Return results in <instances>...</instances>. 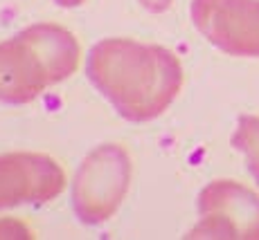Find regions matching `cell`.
<instances>
[{
    "label": "cell",
    "instance_id": "cell-1",
    "mask_svg": "<svg viewBox=\"0 0 259 240\" xmlns=\"http://www.w3.org/2000/svg\"><path fill=\"white\" fill-rule=\"evenodd\" d=\"M86 77L126 122L158 119L183 88V66L171 49L131 38H104L88 49Z\"/></svg>",
    "mask_w": 259,
    "mask_h": 240
},
{
    "label": "cell",
    "instance_id": "cell-2",
    "mask_svg": "<svg viewBox=\"0 0 259 240\" xmlns=\"http://www.w3.org/2000/svg\"><path fill=\"white\" fill-rule=\"evenodd\" d=\"M81 49L61 25L36 23L0 43V103L23 106L79 68Z\"/></svg>",
    "mask_w": 259,
    "mask_h": 240
},
{
    "label": "cell",
    "instance_id": "cell-3",
    "mask_svg": "<svg viewBox=\"0 0 259 240\" xmlns=\"http://www.w3.org/2000/svg\"><path fill=\"white\" fill-rule=\"evenodd\" d=\"M133 162L119 144H99L81 159L70 184V204L88 227L108 222L122 207L131 187Z\"/></svg>",
    "mask_w": 259,
    "mask_h": 240
},
{
    "label": "cell",
    "instance_id": "cell-4",
    "mask_svg": "<svg viewBox=\"0 0 259 240\" xmlns=\"http://www.w3.org/2000/svg\"><path fill=\"white\" fill-rule=\"evenodd\" d=\"M198 224L187 238L259 240V193L235 179H214L198 193Z\"/></svg>",
    "mask_w": 259,
    "mask_h": 240
},
{
    "label": "cell",
    "instance_id": "cell-5",
    "mask_svg": "<svg viewBox=\"0 0 259 240\" xmlns=\"http://www.w3.org/2000/svg\"><path fill=\"white\" fill-rule=\"evenodd\" d=\"M192 21L221 52L259 58V0H192Z\"/></svg>",
    "mask_w": 259,
    "mask_h": 240
},
{
    "label": "cell",
    "instance_id": "cell-6",
    "mask_svg": "<svg viewBox=\"0 0 259 240\" xmlns=\"http://www.w3.org/2000/svg\"><path fill=\"white\" fill-rule=\"evenodd\" d=\"M66 189L61 164L46 153L0 155V209L21 204L41 207L57 200Z\"/></svg>",
    "mask_w": 259,
    "mask_h": 240
},
{
    "label": "cell",
    "instance_id": "cell-7",
    "mask_svg": "<svg viewBox=\"0 0 259 240\" xmlns=\"http://www.w3.org/2000/svg\"><path fill=\"white\" fill-rule=\"evenodd\" d=\"M232 146L246 155V166L259 184V117H239L237 131L232 135Z\"/></svg>",
    "mask_w": 259,
    "mask_h": 240
},
{
    "label": "cell",
    "instance_id": "cell-8",
    "mask_svg": "<svg viewBox=\"0 0 259 240\" xmlns=\"http://www.w3.org/2000/svg\"><path fill=\"white\" fill-rule=\"evenodd\" d=\"M3 238H34V233L21 220L0 218V240Z\"/></svg>",
    "mask_w": 259,
    "mask_h": 240
},
{
    "label": "cell",
    "instance_id": "cell-9",
    "mask_svg": "<svg viewBox=\"0 0 259 240\" xmlns=\"http://www.w3.org/2000/svg\"><path fill=\"white\" fill-rule=\"evenodd\" d=\"M140 3H142V7H147L149 12H156V14L167 12L171 7V0H140Z\"/></svg>",
    "mask_w": 259,
    "mask_h": 240
},
{
    "label": "cell",
    "instance_id": "cell-10",
    "mask_svg": "<svg viewBox=\"0 0 259 240\" xmlns=\"http://www.w3.org/2000/svg\"><path fill=\"white\" fill-rule=\"evenodd\" d=\"M52 3H57L59 7H63V9H74V7H79V5H83L86 0H52Z\"/></svg>",
    "mask_w": 259,
    "mask_h": 240
}]
</instances>
